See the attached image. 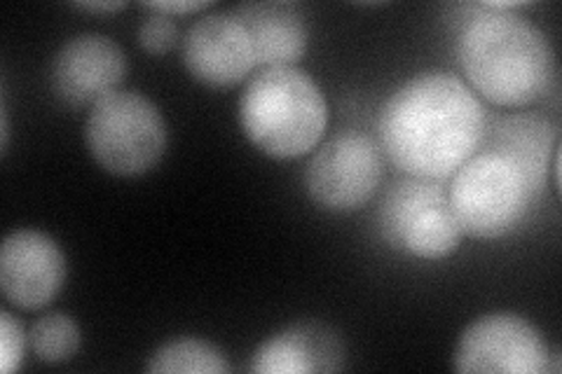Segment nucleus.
<instances>
[{
	"label": "nucleus",
	"instance_id": "nucleus-4",
	"mask_svg": "<svg viewBox=\"0 0 562 374\" xmlns=\"http://www.w3.org/2000/svg\"><path fill=\"white\" fill-rule=\"evenodd\" d=\"M85 146L103 171L136 178L160 165L167 150V124L148 97L117 89L90 109Z\"/></svg>",
	"mask_w": 562,
	"mask_h": 374
},
{
	"label": "nucleus",
	"instance_id": "nucleus-12",
	"mask_svg": "<svg viewBox=\"0 0 562 374\" xmlns=\"http://www.w3.org/2000/svg\"><path fill=\"white\" fill-rule=\"evenodd\" d=\"M249 33L256 66L284 68L305 57L310 31L303 10L293 3H246L231 12Z\"/></svg>",
	"mask_w": 562,
	"mask_h": 374
},
{
	"label": "nucleus",
	"instance_id": "nucleus-9",
	"mask_svg": "<svg viewBox=\"0 0 562 374\" xmlns=\"http://www.w3.org/2000/svg\"><path fill=\"white\" fill-rule=\"evenodd\" d=\"M125 73V52L115 41L99 33H82L59 47L49 78L52 89L64 103L92 109L103 97L117 92Z\"/></svg>",
	"mask_w": 562,
	"mask_h": 374
},
{
	"label": "nucleus",
	"instance_id": "nucleus-1",
	"mask_svg": "<svg viewBox=\"0 0 562 374\" xmlns=\"http://www.w3.org/2000/svg\"><path fill=\"white\" fill-rule=\"evenodd\" d=\"M476 94L446 70H427L386 99L378 122L380 148L406 175L448 181L485 140Z\"/></svg>",
	"mask_w": 562,
	"mask_h": 374
},
{
	"label": "nucleus",
	"instance_id": "nucleus-10",
	"mask_svg": "<svg viewBox=\"0 0 562 374\" xmlns=\"http://www.w3.org/2000/svg\"><path fill=\"white\" fill-rule=\"evenodd\" d=\"M181 59L198 82L225 89L244 82L256 68L249 33L227 14H206L192 24L181 45Z\"/></svg>",
	"mask_w": 562,
	"mask_h": 374
},
{
	"label": "nucleus",
	"instance_id": "nucleus-15",
	"mask_svg": "<svg viewBox=\"0 0 562 374\" xmlns=\"http://www.w3.org/2000/svg\"><path fill=\"white\" fill-rule=\"evenodd\" d=\"M443 192L446 188L441 185V181H425V178L413 175L394 183L386 190L378 208L380 237L398 251L401 239L406 235V229L419 213V208H425L431 200L441 197Z\"/></svg>",
	"mask_w": 562,
	"mask_h": 374
},
{
	"label": "nucleus",
	"instance_id": "nucleus-3",
	"mask_svg": "<svg viewBox=\"0 0 562 374\" xmlns=\"http://www.w3.org/2000/svg\"><path fill=\"white\" fill-rule=\"evenodd\" d=\"M239 127L251 144L272 159L312 152L328 127V103L297 66L262 68L239 99Z\"/></svg>",
	"mask_w": 562,
	"mask_h": 374
},
{
	"label": "nucleus",
	"instance_id": "nucleus-20",
	"mask_svg": "<svg viewBox=\"0 0 562 374\" xmlns=\"http://www.w3.org/2000/svg\"><path fill=\"white\" fill-rule=\"evenodd\" d=\"M144 10L162 12L167 16H179V14H195L209 8L206 0H169V3H140Z\"/></svg>",
	"mask_w": 562,
	"mask_h": 374
},
{
	"label": "nucleus",
	"instance_id": "nucleus-8",
	"mask_svg": "<svg viewBox=\"0 0 562 374\" xmlns=\"http://www.w3.org/2000/svg\"><path fill=\"white\" fill-rule=\"evenodd\" d=\"M66 283V256L45 231L14 229L0 248V291L12 307H47Z\"/></svg>",
	"mask_w": 562,
	"mask_h": 374
},
{
	"label": "nucleus",
	"instance_id": "nucleus-6",
	"mask_svg": "<svg viewBox=\"0 0 562 374\" xmlns=\"http://www.w3.org/2000/svg\"><path fill=\"white\" fill-rule=\"evenodd\" d=\"M551 353L543 335L520 314H485L464 328L452 363L464 374H541L551 372Z\"/></svg>",
	"mask_w": 562,
	"mask_h": 374
},
{
	"label": "nucleus",
	"instance_id": "nucleus-5",
	"mask_svg": "<svg viewBox=\"0 0 562 374\" xmlns=\"http://www.w3.org/2000/svg\"><path fill=\"white\" fill-rule=\"evenodd\" d=\"M448 202L464 237L502 239L537 202L525 175L495 152H476L452 173Z\"/></svg>",
	"mask_w": 562,
	"mask_h": 374
},
{
	"label": "nucleus",
	"instance_id": "nucleus-11",
	"mask_svg": "<svg viewBox=\"0 0 562 374\" xmlns=\"http://www.w3.org/2000/svg\"><path fill=\"white\" fill-rule=\"evenodd\" d=\"M345 367V344L336 330L322 324H297L272 335L251 359L256 374H312Z\"/></svg>",
	"mask_w": 562,
	"mask_h": 374
},
{
	"label": "nucleus",
	"instance_id": "nucleus-17",
	"mask_svg": "<svg viewBox=\"0 0 562 374\" xmlns=\"http://www.w3.org/2000/svg\"><path fill=\"white\" fill-rule=\"evenodd\" d=\"M82 342L80 326L68 314H47L33 324L29 332V344L38 361L47 365H59L74 359Z\"/></svg>",
	"mask_w": 562,
	"mask_h": 374
},
{
	"label": "nucleus",
	"instance_id": "nucleus-2",
	"mask_svg": "<svg viewBox=\"0 0 562 374\" xmlns=\"http://www.w3.org/2000/svg\"><path fill=\"white\" fill-rule=\"evenodd\" d=\"M457 61L471 92L502 109H522L555 87V52L541 29L518 12L473 5L457 38Z\"/></svg>",
	"mask_w": 562,
	"mask_h": 374
},
{
	"label": "nucleus",
	"instance_id": "nucleus-16",
	"mask_svg": "<svg viewBox=\"0 0 562 374\" xmlns=\"http://www.w3.org/2000/svg\"><path fill=\"white\" fill-rule=\"evenodd\" d=\"M231 370L225 353L206 340L198 337H179V340L157 347L146 363V372L171 374V372H195V374H223Z\"/></svg>",
	"mask_w": 562,
	"mask_h": 374
},
{
	"label": "nucleus",
	"instance_id": "nucleus-19",
	"mask_svg": "<svg viewBox=\"0 0 562 374\" xmlns=\"http://www.w3.org/2000/svg\"><path fill=\"white\" fill-rule=\"evenodd\" d=\"M29 337L24 335V328L10 311L0 314V370L5 374H12L20 370L24 363Z\"/></svg>",
	"mask_w": 562,
	"mask_h": 374
},
{
	"label": "nucleus",
	"instance_id": "nucleus-14",
	"mask_svg": "<svg viewBox=\"0 0 562 374\" xmlns=\"http://www.w3.org/2000/svg\"><path fill=\"white\" fill-rule=\"evenodd\" d=\"M462 229L454 220V213L448 202V190L441 197L431 200L419 208L406 235L401 239L398 251L419 260H443L452 256L462 243Z\"/></svg>",
	"mask_w": 562,
	"mask_h": 374
},
{
	"label": "nucleus",
	"instance_id": "nucleus-18",
	"mask_svg": "<svg viewBox=\"0 0 562 374\" xmlns=\"http://www.w3.org/2000/svg\"><path fill=\"white\" fill-rule=\"evenodd\" d=\"M136 38H138V45L144 47L148 55L162 57L176 43H179V26H176L173 16L148 10V14L138 24Z\"/></svg>",
	"mask_w": 562,
	"mask_h": 374
},
{
	"label": "nucleus",
	"instance_id": "nucleus-13",
	"mask_svg": "<svg viewBox=\"0 0 562 374\" xmlns=\"http://www.w3.org/2000/svg\"><path fill=\"white\" fill-rule=\"evenodd\" d=\"M485 150L508 159L525 175L527 185L539 200L543 185H547L553 155L560 150V136L553 124L541 115H506L490 129Z\"/></svg>",
	"mask_w": 562,
	"mask_h": 374
},
{
	"label": "nucleus",
	"instance_id": "nucleus-21",
	"mask_svg": "<svg viewBox=\"0 0 562 374\" xmlns=\"http://www.w3.org/2000/svg\"><path fill=\"white\" fill-rule=\"evenodd\" d=\"M127 3H122V0H109V3H76V10H82V12H117L125 8Z\"/></svg>",
	"mask_w": 562,
	"mask_h": 374
},
{
	"label": "nucleus",
	"instance_id": "nucleus-7",
	"mask_svg": "<svg viewBox=\"0 0 562 374\" xmlns=\"http://www.w3.org/2000/svg\"><path fill=\"white\" fill-rule=\"evenodd\" d=\"M382 150L363 134H340L316 150L305 169V190L314 204L349 213L373 200L382 181Z\"/></svg>",
	"mask_w": 562,
	"mask_h": 374
}]
</instances>
